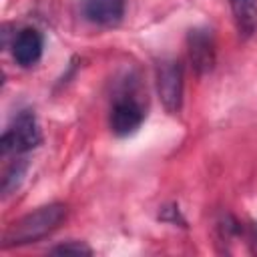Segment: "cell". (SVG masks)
Masks as SVG:
<instances>
[{
  "label": "cell",
  "mask_w": 257,
  "mask_h": 257,
  "mask_svg": "<svg viewBox=\"0 0 257 257\" xmlns=\"http://www.w3.org/2000/svg\"><path fill=\"white\" fill-rule=\"evenodd\" d=\"M68 207L64 203H50L14 221L2 237V247H18L44 239L66 219Z\"/></svg>",
  "instance_id": "6da1fadb"
},
{
  "label": "cell",
  "mask_w": 257,
  "mask_h": 257,
  "mask_svg": "<svg viewBox=\"0 0 257 257\" xmlns=\"http://www.w3.org/2000/svg\"><path fill=\"white\" fill-rule=\"evenodd\" d=\"M42 141L36 116L32 110H20L12 122L8 124V128L2 133L0 139V153L2 157L8 155H24L32 149H36Z\"/></svg>",
  "instance_id": "7a4b0ae2"
},
{
  "label": "cell",
  "mask_w": 257,
  "mask_h": 257,
  "mask_svg": "<svg viewBox=\"0 0 257 257\" xmlns=\"http://www.w3.org/2000/svg\"><path fill=\"white\" fill-rule=\"evenodd\" d=\"M157 92L167 112L177 114L183 106V66L177 58H163L155 70Z\"/></svg>",
  "instance_id": "3957f363"
},
{
  "label": "cell",
  "mask_w": 257,
  "mask_h": 257,
  "mask_svg": "<svg viewBox=\"0 0 257 257\" xmlns=\"http://www.w3.org/2000/svg\"><path fill=\"white\" fill-rule=\"evenodd\" d=\"M145 120V108L143 104L135 98V96H120L114 100L112 108H110V118H108V124H110V131L116 135V137H131L135 135L141 124Z\"/></svg>",
  "instance_id": "277c9868"
},
{
  "label": "cell",
  "mask_w": 257,
  "mask_h": 257,
  "mask_svg": "<svg viewBox=\"0 0 257 257\" xmlns=\"http://www.w3.org/2000/svg\"><path fill=\"white\" fill-rule=\"evenodd\" d=\"M187 50L189 60L197 74H207L215 66L217 50H215V36L209 28H193L187 34Z\"/></svg>",
  "instance_id": "5b68a950"
},
{
  "label": "cell",
  "mask_w": 257,
  "mask_h": 257,
  "mask_svg": "<svg viewBox=\"0 0 257 257\" xmlns=\"http://www.w3.org/2000/svg\"><path fill=\"white\" fill-rule=\"evenodd\" d=\"M126 0H80V12L84 20L102 28L120 24Z\"/></svg>",
  "instance_id": "8992f818"
},
{
  "label": "cell",
  "mask_w": 257,
  "mask_h": 257,
  "mask_svg": "<svg viewBox=\"0 0 257 257\" xmlns=\"http://www.w3.org/2000/svg\"><path fill=\"white\" fill-rule=\"evenodd\" d=\"M42 50H44V38H42V32L32 28V26H26L22 28L14 40H12V58L18 66L22 68H30L34 66L40 56H42Z\"/></svg>",
  "instance_id": "52a82bcc"
},
{
  "label": "cell",
  "mask_w": 257,
  "mask_h": 257,
  "mask_svg": "<svg viewBox=\"0 0 257 257\" xmlns=\"http://www.w3.org/2000/svg\"><path fill=\"white\" fill-rule=\"evenodd\" d=\"M233 20L241 38H251L257 30V0H229Z\"/></svg>",
  "instance_id": "ba28073f"
},
{
  "label": "cell",
  "mask_w": 257,
  "mask_h": 257,
  "mask_svg": "<svg viewBox=\"0 0 257 257\" xmlns=\"http://www.w3.org/2000/svg\"><path fill=\"white\" fill-rule=\"evenodd\" d=\"M26 169H28V159H16L6 169L4 177H2V193H4V197L12 195L20 187V183H22V179L26 175Z\"/></svg>",
  "instance_id": "9c48e42d"
},
{
  "label": "cell",
  "mask_w": 257,
  "mask_h": 257,
  "mask_svg": "<svg viewBox=\"0 0 257 257\" xmlns=\"http://www.w3.org/2000/svg\"><path fill=\"white\" fill-rule=\"evenodd\" d=\"M50 253H58V255H92V249L80 241H68L62 245H56L50 249Z\"/></svg>",
  "instance_id": "30bf717a"
}]
</instances>
